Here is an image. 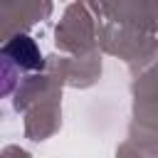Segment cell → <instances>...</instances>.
<instances>
[{
    "mask_svg": "<svg viewBox=\"0 0 158 158\" xmlns=\"http://www.w3.org/2000/svg\"><path fill=\"white\" fill-rule=\"evenodd\" d=\"M2 54H5L15 67H20V69H40V67H42V54H40L35 40H30V37H25V35L12 37V40L5 44Z\"/></svg>",
    "mask_w": 158,
    "mask_h": 158,
    "instance_id": "cell-1",
    "label": "cell"
},
{
    "mask_svg": "<svg viewBox=\"0 0 158 158\" xmlns=\"http://www.w3.org/2000/svg\"><path fill=\"white\" fill-rule=\"evenodd\" d=\"M17 84V67L0 52V96L10 94Z\"/></svg>",
    "mask_w": 158,
    "mask_h": 158,
    "instance_id": "cell-2",
    "label": "cell"
}]
</instances>
